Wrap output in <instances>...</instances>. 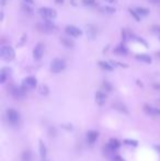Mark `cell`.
Wrapping results in <instances>:
<instances>
[{
    "label": "cell",
    "instance_id": "cell-1",
    "mask_svg": "<svg viewBox=\"0 0 160 161\" xmlns=\"http://www.w3.org/2000/svg\"><path fill=\"white\" fill-rule=\"evenodd\" d=\"M0 56L6 62H12L16 58V52L10 45H2L0 47Z\"/></svg>",
    "mask_w": 160,
    "mask_h": 161
},
{
    "label": "cell",
    "instance_id": "cell-2",
    "mask_svg": "<svg viewBox=\"0 0 160 161\" xmlns=\"http://www.w3.org/2000/svg\"><path fill=\"white\" fill-rule=\"evenodd\" d=\"M66 68V62L63 58H54L50 62V71L53 73H59Z\"/></svg>",
    "mask_w": 160,
    "mask_h": 161
},
{
    "label": "cell",
    "instance_id": "cell-3",
    "mask_svg": "<svg viewBox=\"0 0 160 161\" xmlns=\"http://www.w3.org/2000/svg\"><path fill=\"white\" fill-rule=\"evenodd\" d=\"M37 12L44 20H53L57 17V12L55 9L48 8V7H42L37 10Z\"/></svg>",
    "mask_w": 160,
    "mask_h": 161
},
{
    "label": "cell",
    "instance_id": "cell-4",
    "mask_svg": "<svg viewBox=\"0 0 160 161\" xmlns=\"http://www.w3.org/2000/svg\"><path fill=\"white\" fill-rule=\"evenodd\" d=\"M37 30L43 33H50L52 31L56 30V25L52 20H44L43 23H37Z\"/></svg>",
    "mask_w": 160,
    "mask_h": 161
},
{
    "label": "cell",
    "instance_id": "cell-5",
    "mask_svg": "<svg viewBox=\"0 0 160 161\" xmlns=\"http://www.w3.org/2000/svg\"><path fill=\"white\" fill-rule=\"evenodd\" d=\"M36 86H37V80L35 77H33V76L26 77V78L23 80V82H22V87H23L25 90L34 89V88H36Z\"/></svg>",
    "mask_w": 160,
    "mask_h": 161
},
{
    "label": "cell",
    "instance_id": "cell-6",
    "mask_svg": "<svg viewBox=\"0 0 160 161\" xmlns=\"http://www.w3.org/2000/svg\"><path fill=\"white\" fill-rule=\"evenodd\" d=\"M7 118L12 125H17L20 122V115H19V113L16 110L13 109L7 110Z\"/></svg>",
    "mask_w": 160,
    "mask_h": 161
},
{
    "label": "cell",
    "instance_id": "cell-7",
    "mask_svg": "<svg viewBox=\"0 0 160 161\" xmlns=\"http://www.w3.org/2000/svg\"><path fill=\"white\" fill-rule=\"evenodd\" d=\"M32 55H33V58H34L35 60L42 59L43 55H44V45H43L42 43H37L34 46V48H33Z\"/></svg>",
    "mask_w": 160,
    "mask_h": 161
},
{
    "label": "cell",
    "instance_id": "cell-8",
    "mask_svg": "<svg viewBox=\"0 0 160 161\" xmlns=\"http://www.w3.org/2000/svg\"><path fill=\"white\" fill-rule=\"evenodd\" d=\"M65 32L73 37H79L82 35V31L75 25H67L65 28Z\"/></svg>",
    "mask_w": 160,
    "mask_h": 161
},
{
    "label": "cell",
    "instance_id": "cell-9",
    "mask_svg": "<svg viewBox=\"0 0 160 161\" xmlns=\"http://www.w3.org/2000/svg\"><path fill=\"white\" fill-rule=\"evenodd\" d=\"M10 92L14 99H22L25 95V89L23 87H12Z\"/></svg>",
    "mask_w": 160,
    "mask_h": 161
},
{
    "label": "cell",
    "instance_id": "cell-10",
    "mask_svg": "<svg viewBox=\"0 0 160 161\" xmlns=\"http://www.w3.org/2000/svg\"><path fill=\"white\" fill-rule=\"evenodd\" d=\"M11 75V69L8 67H3L0 71V82L1 83H5L6 80L10 77Z\"/></svg>",
    "mask_w": 160,
    "mask_h": 161
},
{
    "label": "cell",
    "instance_id": "cell-11",
    "mask_svg": "<svg viewBox=\"0 0 160 161\" xmlns=\"http://www.w3.org/2000/svg\"><path fill=\"white\" fill-rule=\"evenodd\" d=\"M113 52L117 55H127L128 54V48L126 47V45L124 44V43H121V44L117 45V46L114 48Z\"/></svg>",
    "mask_w": 160,
    "mask_h": 161
},
{
    "label": "cell",
    "instance_id": "cell-12",
    "mask_svg": "<svg viewBox=\"0 0 160 161\" xmlns=\"http://www.w3.org/2000/svg\"><path fill=\"white\" fill-rule=\"evenodd\" d=\"M98 136H99L98 132H95V130H89V132L87 133V140H88V143L90 145H93L95 143V140H97Z\"/></svg>",
    "mask_w": 160,
    "mask_h": 161
},
{
    "label": "cell",
    "instance_id": "cell-13",
    "mask_svg": "<svg viewBox=\"0 0 160 161\" xmlns=\"http://www.w3.org/2000/svg\"><path fill=\"white\" fill-rule=\"evenodd\" d=\"M106 101V94L103 93L102 91H98L95 93V102H97L99 105H103Z\"/></svg>",
    "mask_w": 160,
    "mask_h": 161
},
{
    "label": "cell",
    "instance_id": "cell-14",
    "mask_svg": "<svg viewBox=\"0 0 160 161\" xmlns=\"http://www.w3.org/2000/svg\"><path fill=\"white\" fill-rule=\"evenodd\" d=\"M59 41H61V43L64 45L65 47H67V48H73V47L75 46V43L73 39H68V37H61L59 39Z\"/></svg>",
    "mask_w": 160,
    "mask_h": 161
},
{
    "label": "cell",
    "instance_id": "cell-15",
    "mask_svg": "<svg viewBox=\"0 0 160 161\" xmlns=\"http://www.w3.org/2000/svg\"><path fill=\"white\" fill-rule=\"evenodd\" d=\"M135 58H136L137 60H139V62H146V64H150V62H151V57L147 54H137L136 56H135Z\"/></svg>",
    "mask_w": 160,
    "mask_h": 161
},
{
    "label": "cell",
    "instance_id": "cell-16",
    "mask_svg": "<svg viewBox=\"0 0 160 161\" xmlns=\"http://www.w3.org/2000/svg\"><path fill=\"white\" fill-rule=\"evenodd\" d=\"M99 66L102 68V69L108 71H112L113 69H114V66H113L111 62H99Z\"/></svg>",
    "mask_w": 160,
    "mask_h": 161
},
{
    "label": "cell",
    "instance_id": "cell-17",
    "mask_svg": "<svg viewBox=\"0 0 160 161\" xmlns=\"http://www.w3.org/2000/svg\"><path fill=\"white\" fill-rule=\"evenodd\" d=\"M121 32H122V39H123V42H126L128 39H134V35H133L131 32L127 31V30L122 29Z\"/></svg>",
    "mask_w": 160,
    "mask_h": 161
},
{
    "label": "cell",
    "instance_id": "cell-18",
    "mask_svg": "<svg viewBox=\"0 0 160 161\" xmlns=\"http://www.w3.org/2000/svg\"><path fill=\"white\" fill-rule=\"evenodd\" d=\"M120 147V143H118L116 139H111L110 143L108 144V148L110 149L111 151H114Z\"/></svg>",
    "mask_w": 160,
    "mask_h": 161
},
{
    "label": "cell",
    "instance_id": "cell-19",
    "mask_svg": "<svg viewBox=\"0 0 160 161\" xmlns=\"http://www.w3.org/2000/svg\"><path fill=\"white\" fill-rule=\"evenodd\" d=\"M87 31H88V34H89L90 39H95V35H97V29H95V26L90 24V25L87 26Z\"/></svg>",
    "mask_w": 160,
    "mask_h": 161
},
{
    "label": "cell",
    "instance_id": "cell-20",
    "mask_svg": "<svg viewBox=\"0 0 160 161\" xmlns=\"http://www.w3.org/2000/svg\"><path fill=\"white\" fill-rule=\"evenodd\" d=\"M135 10H136V12L138 13L140 17H146L147 14H149V12H150L149 9L144 8V7H137Z\"/></svg>",
    "mask_w": 160,
    "mask_h": 161
},
{
    "label": "cell",
    "instance_id": "cell-21",
    "mask_svg": "<svg viewBox=\"0 0 160 161\" xmlns=\"http://www.w3.org/2000/svg\"><path fill=\"white\" fill-rule=\"evenodd\" d=\"M39 155H41L43 160H44L45 157H46V147H45L43 141H39Z\"/></svg>",
    "mask_w": 160,
    "mask_h": 161
},
{
    "label": "cell",
    "instance_id": "cell-22",
    "mask_svg": "<svg viewBox=\"0 0 160 161\" xmlns=\"http://www.w3.org/2000/svg\"><path fill=\"white\" fill-rule=\"evenodd\" d=\"M101 10L105 13H109V14H112V13H114L116 11L115 8H114V7H111V6H104V7L101 8Z\"/></svg>",
    "mask_w": 160,
    "mask_h": 161
},
{
    "label": "cell",
    "instance_id": "cell-23",
    "mask_svg": "<svg viewBox=\"0 0 160 161\" xmlns=\"http://www.w3.org/2000/svg\"><path fill=\"white\" fill-rule=\"evenodd\" d=\"M22 161H31L32 160V153L30 152V151H24L23 153H22Z\"/></svg>",
    "mask_w": 160,
    "mask_h": 161
},
{
    "label": "cell",
    "instance_id": "cell-24",
    "mask_svg": "<svg viewBox=\"0 0 160 161\" xmlns=\"http://www.w3.org/2000/svg\"><path fill=\"white\" fill-rule=\"evenodd\" d=\"M22 9H23V11L26 13V14H32L33 13V9L30 7V5H26V3H22Z\"/></svg>",
    "mask_w": 160,
    "mask_h": 161
},
{
    "label": "cell",
    "instance_id": "cell-25",
    "mask_svg": "<svg viewBox=\"0 0 160 161\" xmlns=\"http://www.w3.org/2000/svg\"><path fill=\"white\" fill-rule=\"evenodd\" d=\"M128 12L131 13V16L133 17V18H134L136 21H140V16H139L138 13L136 12V10H135V9L129 8V9H128Z\"/></svg>",
    "mask_w": 160,
    "mask_h": 161
},
{
    "label": "cell",
    "instance_id": "cell-26",
    "mask_svg": "<svg viewBox=\"0 0 160 161\" xmlns=\"http://www.w3.org/2000/svg\"><path fill=\"white\" fill-rule=\"evenodd\" d=\"M81 2L84 3L87 7H95L97 5V1L95 0H81Z\"/></svg>",
    "mask_w": 160,
    "mask_h": 161
},
{
    "label": "cell",
    "instance_id": "cell-27",
    "mask_svg": "<svg viewBox=\"0 0 160 161\" xmlns=\"http://www.w3.org/2000/svg\"><path fill=\"white\" fill-rule=\"evenodd\" d=\"M134 39H136L137 42H138L139 44H143L145 47H148V44L146 43V41H145L144 39H142V37H139V36H134Z\"/></svg>",
    "mask_w": 160,
    "mask_h": 161
},
{
    "label": "cell",
    "instance_id": "cell-28",
    "mask_svg": "<svg viewBox=\"0 0 160 161\" xmlns=\"http://www.w3.org/2000/svg\"><path fill=\"white\" fill-rule=\"evenodd\" d=\"M103 88L106 91H112V86H111L108 81H104V82H103Z\"/></svg>",
    "mask_w": 160,
    "mask_h": 161
},
{
    "label": "cell",
    "instance_id": "cell-29",
    "mask_svg": "<svg viewBox=\"0 0 160 161\" xmlns=\"http://www.w3.org/2000/svg\"><path fill=\"white\" fill-rule=\"evenodd\" d=\"M151 30H152V32H154V33H159V34H160V26H159V25L152 26Z\"/></svg>",
    "mask_w": 160,
    "mask_h": 161
},
{
    "label": "cell",
    "instance_id": "cell-30",
    "mask_svg": "<svg viewBox=\"0 0 160 161\" xmlns=\"http://www.w3.org/2000/svg\"><path fill=\"white\" fill-rule=\"evenodd\" d=\"M125 143L127 144V145H134V146L137 145V141L136 140H129V139H126Z\"/></svg>",
    "mask_w": 160,
    "mask_h": 161
},
{
    "label": "cell",
    "instance_id": "cell-31",
    "mask_svg": "<svg viewBox=\"0 0 160 161\" xmlns=\"http://www.w3.org/2000/svg\"><path fill=\"white\" fill-rule=\"evenodd\" d=\"M152 5H160V0H148Z\"/></svg>",
    "mask_w": 160,
    "mask_h": 161
},
{
    "label": "cell",
    "instance_id": "cell-32",
    "mask_svg": "<svg viewBox=\"0 0 160 161\" xmlns=\"http://www.w3.org/2000/svg\"><path fill=\"white\" fill-rule=\"evenodd\" d=\"M24 1V3H26V5H32V3L34 2L33 0H23Z\"/></svg>",
    "mask_w": 160,
    "mask_h": 161
},
{
    "label": "cell",
    "instance_id": "cell-33",
    "mask_svg": "<svg viewBox=\"0 0 160 161\" xmlns=\"http://www.w3.org/2000/svg\"><path fill=\"white\" fill-rule=\"evenodd\" d=\"M114 161H124L123 159L121 158V157H118V156H116L115 158H114Z\"/></svg>",
    "mask_w": 160,
    "mask_h": 161
},
{
    "label": "cell",
    "instance_id": "cell-34",
    "mask_svg": "<svg viewBox=\"0 0 160 161\" xmlns=\"http://www.w3.org/2000/svg\"><path fill=\"white\" fill-rule=\"evenodd\" d=\"M105 1L109 3H115L116 2V0H105Z\"/></svg>",
    "mask_w": 160,
    "mask_h": 161
},
{
    "label": "cell",
    "instance_id": "cell-35",
    "mask_svg": "<svg viewBox=\"0 0 160 161\" xmlns=\"http://www.w3.org/2000/svg\"><path fill=\"white\" fill-rule=\"evenodd\" d=\"M55 2L58 3V5H61L64 2V0H55Z\"/></svg>",
    "mask_w": 160,
    "mask_h": 161
},
{
    "label": "cell",
    "instance_id": "cell-36",
    "mask_svg": "<svg viewBox=\"0 0 160 161\" xmlns=\"http://www.w3.org/2000/svg\"><path fill=\"white\" fill-rule=\"evenodd\" d=\"M155 114L160 115V109H155Z\"/></svg>",
    "mask_w": 160,
    "mask_h": 161
},
{
    "label": "cell",
    "instance_id": "cell-37",
    "mask_svg": "<svg viewBox=\"0 0 160 161\" xmlns=\"http://www.w3.org/2000/svg\"><path fill=\"white\" fill-rule=\"evenodd\" d=\"M154 88H155V89H160V84H157V83H155V84H154Z\"/></svg>",
    "mask_w": 160,
    "mask_h": 161
},
{
    "label": "cell",
    "instance_id": "cell-38",
    "mask_svg": "<svg viewBox=\"0 0 160 161\" xmlns=\"http://www.w3.org/2000/svg\"><path fill=\"white\" fill-rule=\"evenodd\" d=\"M155 55H156V56H157L158 58H160V52H157V53H156Z\"/></svg>",
    "mask_w": 160,
    "mask_h": 161
},
{
    "label": "cell",
    "instance_id": "cell-39",
    "mask_svg": "<svg viewBox=\"0 0 160 161\" xmlns=\"http://www.w3.org/2000/svg\"><path fill=\"white\" fill-rule=\"evenodd\" d=\"M5 3H6V0H2V6H5Z\"/></svg>",
    "mask_w": 160,
    "mask_h": 161
},
{
    "label": "cell",
    "instance_id": "cell-40",
    "mask_svg": "<svg viewBox=\"0 0 160 161\" xmlns=\"http://www.w3.org/2000/svg\"><path fill=\"white\" fill-rule=\"evenodd\" d=\"M156 148H157V149H159V150H160V146H156Z\"/></svg>",
    "mask_w": 160,
    "mask_h": 161
},
{
    "label": "cell",
    "instance_id": "cell-41",
    "mask_svg": "<svg viewBox=\"0 0 160 161\" xmlns=\"http://www.w3.org/2000/svg\"><path fill=\"white\" fill-rule=\"evenodd\" d=\"M43 161H46V160H43Z\"/></svg>",
    "mask_w": 160,
    "mask_h": 161
}]
</instances>
